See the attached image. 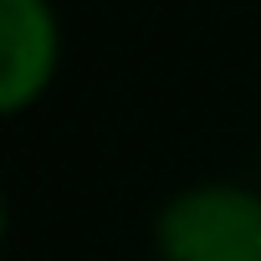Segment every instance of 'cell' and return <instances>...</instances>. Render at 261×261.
Segmentation results:
<instances>
[{"instance_id": "6da1fadb", "label": "cell", "mask_w": 261, "mask_h": 261, "mask_svg": "<svg viewBox=\"0 0 261 261\" xmlns=\"http://www.w3.org/2000/svg\"><path fill=\"white\" fill-rule=\"evenodd\" d=\"M159 261H261V195L246 185H190L154 220Z\"/></svg>"}, {"instance_id": "7a4b0ae2", "label": "cell", "mask_w": 261, "mask_h": 261, "mask_svg": "<svg viewBox=\"0 0 261 261\" xmlns=\"http://www.w3.org/2000/svg\"><path fill=\"white\" fill-rule=\"evenodd\" d=\"M62 26L51 0H0V118L26 113L57 77Z\"/></svg>"}, {"instance_id": "3957f363", "label": "cell", "mask_w": 261, "mask_h": 261, "mask_svg": "<svg viewBox=\"0 0 261 261\" xmlns=\"http://www.w3.org/2000/svg\"><path fill=\"white\" fill-rule=\"evenodd\" d=\"M6 230H11V205H6V195H0V246H6Z\"/></svg>"}]
</instances>
